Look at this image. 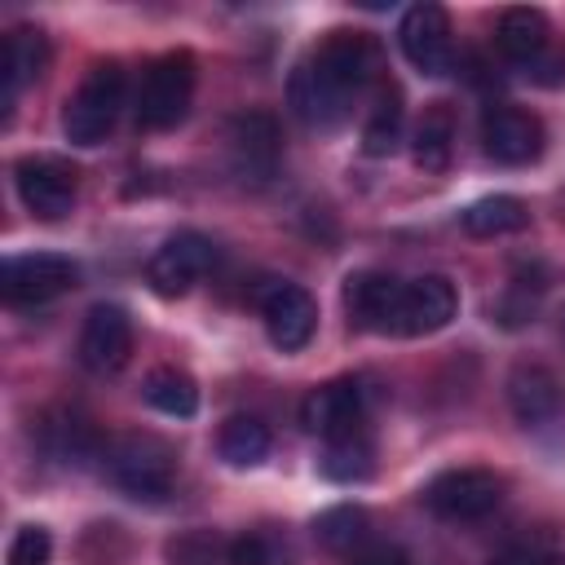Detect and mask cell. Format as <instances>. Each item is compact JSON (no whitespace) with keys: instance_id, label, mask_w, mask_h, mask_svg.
Listing matches in <instances>:
<instances>
[{"instance_id":"cell-1","label":"cell","mask_w":565,"mask_h":565,"mask_svg":"<svg viewBox=\"0 0 565 565\" xmlns=\"http://www.w3.org/2000/svg\"><path fill=\"white\" fill-rule=\"evenodd\" d=\"M380 75V49L362 31H331L296 71L287 84L291 115L305 128H340L353 110V97Z\"/></svg>"},{"instance_id":"cell-2","label":"cell","mask_w":565,"mask_h":565,"mask_svg":"<svg viewBox=\"0 0 565 565\" xmlns=\"http://www.w3.org/2000/svg\"><path fill=\"white\" fill-rule=\"evenodd\" d=\"M119 106H124V71H119V62H97L84 75V84L66 97V110H62L66 141H75V146L106 141V132L119 119Z\"/></svg>"},{"instance_id":"cell-3","label":"cell","mask_w":565,"mask_h":565,"mask_svg":"<svg viewBox=\"0 0 565 565\" xmlns=\"http://www.w3.org/2000/svg\"><path fill=\"white\" fill-rule=\"evenodd\" d=\"M190 97H194V57L185 49L177 53H163L146 66V79L137 88V119L141 128H177L190 110Z\"/></svg>"},{"instance_id":"cell-4","label":"cell","mask_w":565,"mask_h":565,"mask_svg":"<svg viewBox=\"0 0 565 565\" xmlns=\"http://www.w3.org/2000/svg\"><path fill=\"white\" fill-rule=\"evenodd\" d=\"M106 472L119 490H128L132 499H163L172 490L177 477V459L159 437L146 433H128L119 441H110L106 450Z\"/></svg>"},{"instance_id":"cell-5","label":"cell","mask_w":565,"mask_h":565,"mask_svg":"<svg viewBox=\"0 0 565 565\" xmlns=\"http://www.w3.org/2000/svg\"><path fill=\"white\" fill-rule=\"evenodd\" d=\"M503 503V477L490 468H446L424 486V508L441 521H481Z\"/></svg>"},{"instance_id":"cell-6","label":"cell","mask_w":565,"mask_h":565,"mask_svg":"<svg viewBox=\"0 0 565 565\" xmlns=\"http://www.w3.org/2000/svg\"><path fill=\"white\" fill-rule=\"evenodd\" d=\"M79 282V265L62 252H31V256H9L0 269V291L9 305H44L57 300Z\"/></svg>"},{"instance_id":"cell-7","label":"cell","mask_w":565,"mask_h":565,"mask_svg":"<svg viewBox=\"0 0 565 565\" xmlns=\"http://www.w3.org/2000/svg\"><path fill=\"white\" fill-rule=\"evenodd\" d=\"M402 305H406V282L393 274L358 269L344 278V309L362 331L402 335Z\"/></svg>"},{"instance_id":"cell-8","label":"cell","mask_w":565,"mask_h":565,"mask_svg":"<svg viewBox=\"0 0 565 565\" xmlns=\"http://www.w3.org/2000/svg\"><path fill=\"white\" fill-rule=\"evenodd\" d=\"M216 260V243L199 230H177L163 238V247L150 256L146 265V278L159 296H185Z\"/></svg>"},{"instance_id":"cell-9","label":"cell","mask_w":565,"mask_h":565,"mask_svg":"<svg viewBox=\"0 0 565 565\" xmlns=\"http://www.w3.org/2000/svg\"><path fill=\"white\" fill-rule=\"evenodd\" d=\"M256 305H260V318H265V331L269 340L282 349V353H296L313 340V327H318V305L313 296L300 287V282H265L256 291Z\"/></svg>"},{"instance_id":"cell-10","label":"cell","mask_w":565,"mask_h":565,"mask_svg":"<svg viewBox=\"0 0 565 565\" xmlns=\"http://www.w3.org/2000/svg\"><path fill=\"white\" fill-rule=\"evenodd\" d=\"M366 388L362 380H331L322 388H313L300 406V424L309 433H318L322 441H335V437H353V433H366Z\"/></svg>"},{"instance_id":"cell-11","label":"cell","mask_w":565,"mask_h":565,"mask_svg":"<svg viewBox=\"0 0 565 565\" xmlns=\"http://www.w3.org/2000/svg\"><path fill=\"white\" fill-rule=\"evenodd\" d=\"M397 40H402V53L406 62L419 71V75H446L450 62H455V40H450V13L441 4H411L402 13V26H397Z\"/></svg>"},{"instance_id":"cell-12","label":"cell","mask_w":565,"mask_h":565,"mask_svg":"<svg viewBox=\"0 0 565 565\" xmlns=\"http://www.w3.org/2000/svg\"><path fill=\"white\" fill-rule=\"evenodd\" d=\"M481 146L494 163L521 168L543 154V124L521 106H490L481 115Z\"/></svg>"},{"instance_id":"cell-13","label":"cell","mask_w":565,"mask_h":565,"mask_svg":"<svg viewBox=\"0 0 565 565\" xmlns=\"http://www.w3.org/2000/svg\"><path fill=\"white\" fill-rule=\"evenodd\" d=\"M13 185L26 212H35L40 221H62L75 207V168H66L62 159H22L13 168Z\"/></svg>"},{"instance_id":"cell-14","label":"cell","mask_w":565,"mask_h":565,"mask_svg":"<svg viewBox=\"0 0 565 565\" xmlns=\"http://www.w3.org/2000/svg\"><path fill=\"white\" fill-rule=\"evenodd\" d=\"M132 353V318L119 305H93L79 331V362L88 371H119Z\"/></svg>"},{"instance_id":"cell-15","label":"cell","mask_w":565,"mask_h":565,"mask_svg":"<svg viewBox=\"0 0 565 565\" xmlns=\"http://www.w3.org/2000/svg\"><path fill=\"white\" fill-rule=\"evenodd\" d=\"M508 406L521 424H552L561 411H565V388L561 380L539 366V362H516L512 375H508Z\"/></svg>"},{"instance_id":"cell-16","label":"cell","mask_w":565,"mask_h":565,"mask_svg":"<svg viewBox=\"0 0 565 565\" xmlns=\"http://www.w3.org/2000/svg\"><path fill=\"white\" fill-rule=\"evenodd\" d=\"M459 313V291L441 274H424L406 282V305H402V335H428L441 331Z\"/></svg>"},{"instance_id":"cell-17","label":"cell","mask_w":565,"mask_h":565,"mask_svg":"<svg viewBox=\"0 0 565 565\" xmlns=\"http://www.w3.org/2000/svg\"><path fill=\"white\" fill-rule=\"evenodd\" d=\"M230 150H234L238 172H247V177H256V181L274 177L278 154H282V141H278V124H274V115L252 110V115L234 119V128H230Z\"/></svg>"},{"instance_id":"cell-18","label":"cell","mask_w":565,"mask_h":565,"mask_svg":"<svg viewBox=\"0 0 565 565\" xmlns=\"http://www.w3.org/2000/svg\"><path fill=\"white\" fill-rule=\"evenodd\" d=\"M44 66H49V44H44V35H40V31H31V26H18V31H9V35H4V44H0L4 115L13 110V97H18V88H26L31 79H40V75H44Z\"/></svg>"},{"instance_id":"cell-19","label":"cell","mask_w":565,"mask_h":565,"mask_svg":"<svg viewBox=\"0 0 565 565\" xmlns=\"http://www.w3.org/2000/svg\"><path fill=\"white\" fill-rule=\"evenodd\" d=\"M547 13L543 9H530V4H516V9H503L499 13V31H494V44L508 62H539L547 53Z\"/></svg>"},{"instance_id":"cell-20","label":"cell","mask_w":565,"mask_h":565,"mask_svg":"<svg viewBox=\"0 0 565 565\" xmlns=\"http://www.w3.org/2000/svg\"><path fill=\"white\" fill-rule=\"evenodd\" d=\"M450 150H455V110H450V102H428V110L415 124L411 154L424 172H446Z\"/></svg>"},{"instance_id":"cell-21","label":"cell","mask_w":565,"mask_h":565,"mask_svg":"<svg viewBox=\"0 0 565 565\" xmlns=\"http://www.w3.org/2000/svg\"><path fill=\"white\" fill-rule=\"evenodd\" d=\"M459 221H463V230L472 238H503V234L525 230L530 225V212H525V203L516 194H486V199L468 203Z\"/></svg>"},{"instance_id":"cell-22","label":"cell","mask_w":565,"mask_h":565,"mask_svg":"<svg viewBox=\"0 0 565 565\" xmlns=\"http://www.w3.org/2000/svg\"><path fill=\"white\" fill-rule=\"evenodd\" d=\"M216 450H221L225 463H234V468H252V463H260V459L269 455V428H265L256 415H234V419L221 424V433H216Z\"/></svg>"},{"instance_id":"cell-23","label":"cell","mask_w":565,"mask_h":565,"mask_svg":"<svg viewBox=\"0 0 565 565\" xmlns=\"http://www.w3.org/2000/svg\"><path fill=\"white\" fill-rule=\"evenodd\" d=\"M146 402L172 419H190L199 411V384L177 366H159L146 375Z\"/></svg>"},{"instance_id":"cell-24","label":"cell","mask_w":565,"mask_h":565,"mask_svg":"<svg viewBox=\"0 0 565 565\" xmlns=\"http://www.w3.org/2000/svg\"><path fill=\"white\" fill-rule=\"evenodd\" d=\"M371 437L366 433H353V437H335V441H327L322 446V459H318V468H322V477H331V481H362V477H371Z\"/></svg>"},{"instance_id":"cell-25","label":"cell","mask_w":565,"mask_h":565,"mask_svg":"<svg viewBox=\"0 0 565 565\" xmlns=\"http://www.w3.org/2000/svg\"><path fill=\"white\" fill-rule=\"evenodd\" d=\"M313 534H318L327 547H335V552H358V547H366L371 516H366L362 508H353V503H335V508H327V512L313 521Z\"/></svg>"},{"instance_id":"cell-26","label":"cell","mask_w":565,"mask_h":565,"mask_svg":"<svg viewBox=\"0 0 565 565\" xmlns=\"http://www.w3.org/2000/svg\"><path fill=\"white\" fill-rule=\"evenodd\" d=\"M397 141H402V97H397V88H384L362 128V150L371 159H384L397 150Z\"/></svg>"},{"instance_id":"cell-27","label":"cell","mask_w":565,"mask_h":565,"mask_svg":"<svg viewBox=\"0 0 565 565\" xmlns=\"http://www.w3.org/2000/svg\"><path fill=\"white\" fill-rule=\"evenodd\" d=\"M163 556L168 565H221L230 561V543L216 530H181L177 539H168Z\"/></svg>"},{"instance_id":"cell-28","label":"cell","mask_w":565,"mask_h":565,"mask_svg":"<svg viewBox=\"0 0 565 565\" xmlns=\"http://www.w3.org/2000/svg\"><path fill=\"white\" fill-rule=\"evenodd\" d=\"M49 556H53V539H49L44 525H22L9 539V552H4L9 565H49Z\"/></svg>"},{"instance_id":"cell-29","label":"cell","mask_w":565,"mask_h":565,"mask_svg":"<svg viewBox=\"0 0 565 565\" xmlns=\"http://www.w3.org/2000/svg\"><path fill=\"white\" fill-rule=\"evenodd\" d=\"M490 565H565V556L547 539H516L503 552H494Z\"/></svg>"},{"instance_id":"cell-30","label":"cell","mask_w":565,"mask_h":565,"mask_svg":"<svg viewBox=\"0 0 565 565\" xmlns=\"http://www.w3.org/2000/svg\"><path fill=\"white\" fill-rule=\"evenodd\" d=\"M230 565H274V547L260 534L230 539Z\"/></svg>"},{"instance_id":"cell-31","label":"cell","mask_w":565,"mask_h":565,"mask_svg":"<svg viewBox=\"0 0 565 565\" xmlns=\"http://www.w3.org/2000/svg\"><path fill=\"white\" fill-rule=\"evenodd\" d=\"M349 565H411V556L397 543H366V547L353 552Z\"/></svg>"}]
</instances>
